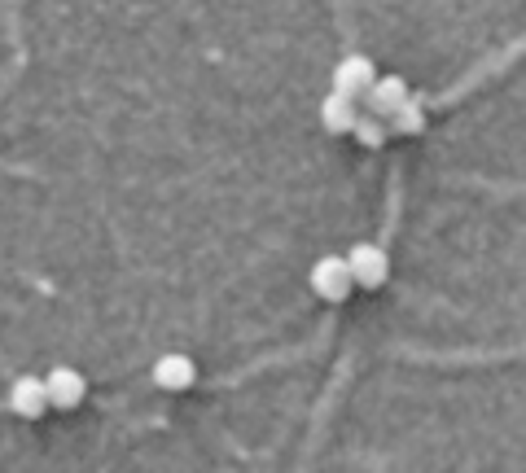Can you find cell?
<instances>
[{
    "label": "cell",
    "instance_id": "6",
    "mask_svg": "<svg viewBox=\"0 0 526 473\" xmlns=\"http://www.w3.org/2000/svg\"><path fill=\"white\" fill-rule=\"evenodd\" d=\"M413 97L408 92V84L399 75H382V79H373V88L364 92V106H369V114H382V119H391V114L404 106V101Z\"/></svg>",
    "mask_w": 526,
    "mask_h": 473
},
{
    "label": "cell",
    "instance_id": "2",
    "mask_svg": "<svg viewBox=\"0 0 526 473\" xmlns=\"http://www.w3.org/2000/svg\"><path fill=\"white\" fill-rule=\"evenodd\" d=\"M351 272H356V285L360 290H382L386 276H391V255H386L377 241H360V246H351Z\"/></svg>",
    "mask_w": 526,
    "mask_h": 473
},
{
    "label": "cell",
    "instance_id": "10",
    "mask_svg": "<svg viewBox=\"0 0 526 473\" xmlns=\"http://www.w3.org/2000/svg\"><path fill=\"white\" fill-rule=\"evenodd\" d=\"M386 123H391V119H382V114H360L356 128H351V136H356L364 149H382L386 136H391V132H386Z\"/></svg>",
    "mask_w": 526,
    "mask_h": 473
},
{
    "label": "cell",
    "instance_id": "5",
    "mask_svg": "<svg viewBox=\"0 0 526 473\" xmlns=\"http://www.w3.org/2000/svg\"><path fill=\"white\" fill-rule=\"evenodd\" d=\"M154 386L158 390H171V395H180V390H189L193 382H198V364L189 360V355H180V351H171L163 355V360L154 364Z\"/></svg>",
    "mask_w": 526,
    "mask_h": 473
},
{
    "label": "cell",
    "instance_id": "3",
    "mask_svg": "<svg viewBox=\"0 0 526 473\" xmlns=\"http://www.w3.org/2000/svg\"><path fill=\"white\" fill-rule=\"evenodd\" d=\"M9 408H14L22 421H40L44 412L53 408V403H49V386H44V377H18V382L9 386Z\"/></svg>",
    "mask_w": 526,
    "mask_h": 473
},
{
    "label": "cell",
    "instance_id": "8",
    "mask_svg": "<svg viewBox=\"0 0 526 473\" xmlns=\"http://www.w3.org/2000/svg\"><path fill=\"white\" fill-rule=\"evenodd\" d=\"M373 79H377V71H373V62H369V57H360V53L342 57V62L334 66V88H342V92H351V97H360V101H364V92L373 88Z\"/></svg>",
    "mask_w": 526,
    "mask_h": 473
},
{
    "label": "cell",
    "instance_id": "7",
    "mask_svg": "<svg viewBox=\"0 0 526 473\" xmlns=\"http://www.w3.org/2000/svg\"><path fill=\"white\" fill-rule=\"evenodd\" d=\"M356 101H360V97H351V92L334 88L325 101H320V123H325V128L334 132V136H347L351 128H356V119H360Z\"/></svg>",
    "mask_w": 526,
    "mask_h": 473
},
{
    "label": "cell",
    "instance_id": "1",
    "mask_svg": "<svg viewBox=\"0 0 526 473\" xmlns=\"http://www.w3.org/2000/svg\"><path fill=\"white\" fill-rule=\"evenodd\" d=\"M312 290H316V298H325V303H342V298L356 290V272H351L347 255H325V259H316V268H312Z\"/></svg>",
    "mask_w": 526,
    "mask_h": 473
},
{
    "label": "cell",
    "instance_id": "9",
    "mask_svg": "<svg viewBox=\"0 0 526 473\" xmlns=\"http://www.w3.org/2000/svg\"><path fill=\"white\" fill-rule=\"evenodd\" d=\"M391 132L399 136H417V132H426V106H421V97H408L404 106H399L391 114Z\"/></svg>",
    "mask_w": 526,
    "mask_h": 473
},
{
    "label": "cell",
    "instance_id": "4",
    "mask_svg": "<svg viewBox=\"0 0 526 473\" xmlns=\"http://www.w3.org/2000/svg\"><path fill=\"white\" fill-rule=\"evenodd\" d=\"M44 386H49V403L57 412H75L88 395L84 373H75V368H53V373L44 377Z\"/></svg>",
    "mask_w": 526,
    "mask_h": 473
}]
</instances>
